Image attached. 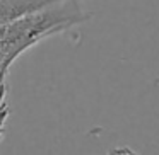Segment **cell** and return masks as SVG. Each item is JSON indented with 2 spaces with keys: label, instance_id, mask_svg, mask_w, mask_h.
<instances>
[{
  "label": "cell",
  "instance_id": "cell-1",
  "mask_svg": "<svg viewBox=\"0 0 159 155\" xmlns=\"http://www.w3.org/2000/svg\"><path fill=\"white\" fill-rule=\"evenodd\" d=\"M82 0H62L0 26V70L7 75L11 65L26 50L53 34L87 22L93 12L80 5Z\"/></svg>",
  "mask_w": 159,
  "mask_h": 155
},
{
  "label": "cell",
  "instance_id": "cell-2",
  "mask_svg": "<svg viewBox=\"0 0 159 155\" xmlns=\"http://www.w3.org/2000/svg\"><path fill=\"white\" fill-rule=\"evenodd\" d=\"M62 0H0V26L11 24L24 15Z\"/></svg>",
  "mask_w": 159,
  "mask_h": 155
},
{
  "label": "cell",
  "instance_id": "cell-3",
  "mask_svg": "<svg viewBox=\"0 0 159 155\" xmlns=\"http://www.w3.org/2000/svg\"><path fill=\"white\" fill-rule=\"evenodd\" d=\"M108 155H139V153L134 152L132 148H128V147H116V148L108 152Z\"/></svg>",
  "mask_w": 159,
  "mask_h": 155
}]
</instances>
